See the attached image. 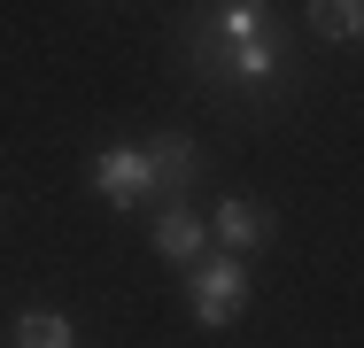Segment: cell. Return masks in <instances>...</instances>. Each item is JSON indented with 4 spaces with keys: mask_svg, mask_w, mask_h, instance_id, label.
I'll use <instances>...</instances> for the list:
<instances>
[{
    "mask_svg": "<svg viewBox=\"0 0 364 348\" xmlns=\"http://www.w3.org/2000/svg\"><path fill=\"white\" fill-rule=\"evenodd\" d=\"M186 302H194V325H232L240 317V302H248V263L240 256H202L194 278H186Z\"/></svg>",
    "mask_w": 364,
    "mask_h": 348,
    "instance_id": "obj_1",
    "label": "cell"
},
{
    "mask_svg": "<svg viewBox=\"0 0 364 348\" xmlns=\"http://www.w3.org/2000/svg\"><path fill=\"white\" fill-rule=\"evenodd\" d=\"M140 155H147V178H155V202H178V194H194V178H202V147H194V139L155 132Z\"/></svg>",
    "mask_w": 364,
    "mask_h": 348,
    "instance_id": "obj_2",
    "label": "cell"
},
{
    "mask_svg": "<svg viewBox=\"0 0 364 348\" xmlns=\"http://www.w3.org/2000/svg\"><path fill=\"white\" fill-rule=\"evenodd\" d=\"M93 186H101L109 209L155 202V178H147V155H140V147H101V155H93Z\"/></svg>",
    "mask_w": 364,
    "mask_h": 348,
    "instance_id": "obj_3",
    "label": "cell"
},
{
    "mask_svg": "<svg viewBox=\"0 0 364 348\" xmlns=\"http://www.w3.org/2000/svg\"><path fill=\"white\" fill-rule=\"evenodd\" d=\"M210 232L225 240V256H256V248L272 240V209L256 202V194H232V202H218Z\"/></svg>",
    "mask_w": 364,
    "mask_h": 348,
    "instance_id": "obj_4",
    "label": "cell"
},
{
    "mask_svg": "<svg viewBox=\"0 0 364 348\" xmlns=\"http://www.w3.org/2000/svg\"><path fill=\"white\" fill-rule=\"evenodd\" d=\"M155 256H171V263H186V271H194V263L210 256V224H202L186 202H171L163 217H155Z\"/></svg>",
    "mask_w": 364,
    "mask_h": 348,
    "instance_id": "obj_5",
    "label": "cell"
},
{
    "mask_svg": "<svg viewBox=\"0 0 364 348\" xmlns=\"http://www.w3.org/2000/svg\"><path fill=\"white\" fill-rule=\"evenodd\" d=\"M16 348H77V325L63 310H23L16 317Z\"/></svg>",
    "mask_w": 364,
    "mask_h": 348,
    "instance_id": "obj_6",
    "label": "cell"
},
{
    "mask_svg": "<svg viewBox=\"0 0 364 348\" xmlns=\"http://www.w3.org/2000/svg\"><path fill=\"white\" fill-rule=\"evenodd\" d=\"M218 31L232 39V47L264 39V0H225V8H218Z\"/></svg>",
    "mask_w": 364,
    "mask_h": 348,
    "instance_id": "obj_7",
    "label": "cell"
},
{
    "mask_svg": "<svg viewBox=\"0 0 364 348\" xmlns=\"http://www.w3.org/2000/svg\"><path fill=\"white\" fill-rule=\"evenodd\" d=\"M310 23H318L326 39H341V47H349V39L364 31V8H357V0H326V8H310Z\"/></svg>",
    "mask_w": 364,
    "mask_h": 348,
    "instance_id": "obj_8",
    "label": "cell"
},
{
    "mask_svg": "<svg viewBox=\"0 0 364 348\" xmlns=\"http://www.w3.org/2000/svg\"><path fill=\"white\" fill-rule=\"evenodd\" d=\"M232 70H240L248 85H264V77L279 70V55H272V39H248V47H232Z\"/></svg>",
    "mask_w": 364,
    "mask_h": 348,
    "instance_id": "obj_9",
    "label": "cell"
}]
</instances>
